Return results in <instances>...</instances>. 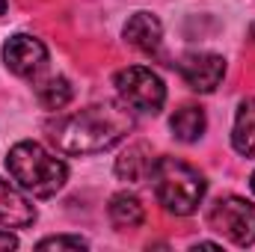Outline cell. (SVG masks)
<instances>
[{
    "mask_svg": "<svg viewBox=\"0 0 255 252\" xmlns=\"http://www.w3.org/2000/svg\"><path fill=\"white\" fill-rule=\"evenodd\" d=\"M178 71L184 77V83L190 86L193 92H214L226 74V60L220 54H208V51H199V54H187L181 57Z\"/></svg>",
    "mask_w": 255,
    "mask_h": 252,
    "instance_id": "7",
    "label": "cell"
},
{
    "mask_svg": "<svg viewBox=\"0 0 255 252\" xmlns=\"http://www.w3.org/2000/svg\"><path fill=\"white\" fill-rule=\"evenodd\" d=\"M232 145L238 154L255 157V98L241 101L238 116H235V130H232Z\"/></svg>",
    "mask_w": 255,
    "mask_h": 252,
    "instance_id": "11",
    "label": "cell"
},
{
    "mask_svg": "<svg viewBox=\"0 0 255 252\" xmlns=\"http://www.w3.org/2000/svg\"><path fill=\"white\" fill-rule=\"evenodd\" d=\"M39 250H86L89 244L83 238H71V235H57V238H45L36 244Z\"/></svg>",
    "mask_w": 255,
    "mask_h": 252,
    "instance_id": "15",
    "label": "cell"
},
{
    "mask_svg": "<svg viewBox=\"0 0 255 252\" xmlns=\"http://www.w3.org/2000/svg\"><path fill=\"white\" fill-rule=\"evenodd\" d=\"M15 247H18V238H15V235H9V232H0V252L15 250Z\"/></svg>",
    "mask_w": 255,
    "mask_h": 252,
    "instance_id": "16",
    "label": "cell"
},
{
    "mask_svg": "<svg viewBox=\"0 0 255 252\" xmlns=\"http://www.w3.org/2000/svg\"><path fill=\"white\" fill-rule=\"evenodd\" d=\"M71 95L74 92H71V83L65 77H48V80H42L36 86V98L48 110H63L65 104L71 101Z\"/></svg>",
    "mask_w": 255,
    "mask_h": 252,
    "instance_id": "14",
    "label": "cell"
},
{
    "mask_svg": "<svg viewBox=\"0 0 255 252\" xmlns=\"http://www.w3.org/2000/svg\"><path fill=\"white\" fill-rule=\"evenodd\" d=\"M3 63L18 77H36L48 65V48H45L42 39L18 33L3 45Z\"/></svg>",
    "mask_w": 255,
    "mask_h": 252,
    "instance_id": "6",
    "label": "cell"
},
{
    "mask_svg": "<svg viewBox=\"0 0 255 252\" xmlns=\"http://www.w3.org/2000/svg\"><path fill=\"white\" fill-rule=\"evenodd\" d=\"M113 83H116V92H119L122 104L130 107V110H136V113H151L154 116L163 107V101H166L163 80L151 68H145V65H128V68H122Z\"/></svg>",
    "mask_w": 255,
    "mask_h": 252,
    "instance_id": "4",
    "label": "cell"
},
{
    "mask_svg": "<svg viewBox=\"0 0 255 252\" xmlns=\"http://www.w3.org/2000/svg\"><path fill=\"white\" fill-rule=\"evenodd\" d=\"M208 226L235 247L255 244V205L241 196H223L208 208Z\"/></svg>",
    "mask_w": 255,
    "mask_h": 252,
    "instance_id": "5",
    "label": "cell"
},
{
    "mask_svg": "<svg viewBox=\"0 0 255 252\" xmlns=\"http://www.w3.org/2000/svg\"><path fill=\"white\" fill-rule=\"evenodd\" d=\"M133 127L130 113L119 104H92L77 113L60 116L51 130V139L65 154H98L113 148L128 130Z\"/></svg>",
    "mask_w": 255,
    "mask_h": 252,
    "instance_id": "1",
    "label": "cell"
},
{
    "mask_svg": "<svg viewBox=\"0 0 255 252\" xmlns=\"http://www.w3.org/2000/svg\"><path fill=\"white\" fill-rule=\"evenodd\" d=\"M125 39L130 48L142 51V54H157L160 42H163V27L151 12H136L130 15L125 24Z\"/></svg>",
    "mask_w": 255,
    "mask_h": 252,
    "instance_id": "9",
    "label": "cell"
},
{
    "mask_svg": "<svg viewBox=\"0 0 255 252\" xmlns=\"http://www.w3.org/2000/svg\"><path fill=\"white\" fill-rule=\"evenodd\" d=\"M33 220H36V208L30 205V199L0 178V226L27 229V226H33Z\"/></svg>",
    "mask_w": 255,
    "mask_h": 252,
    "instance_id": "8",
    "label": "cell"
},
{
    "mask_svg": "<svg viewBox=\"0 0 255 252\" xmlns=\"http://www.w3.org/2000/svg\"><path fill=\"white\" fill-rule=\"evenodd\" d=\"M6 169L15 178V184L39 199L54 196L57 190H63L65 178H68V166L60 157H54L48 148H42L39 142H15L9 148L6 157Z\"/></svg>",
    "mask_w": 255,
    "mask_h": 252,
    "instance_id": "2",
    "label": "cell"
},
{
    "mask_svg": "<svg viewBox=\"0 0 255 252\" xmlns=\"http://www.w3.org/2000/svg\"><path fill=\"white\" fill-rule=\"evenodd\" d=\"M3 12H6V0H0V15H3Z\"/></svg>",
    "mask_w": 255,
    "mask_h": 252,
    "instance_id": "17",
    "label": "cell"
},
{
    "mask_svg": "<svg viewBox=\"0 0 255 252\" xmlns=\"http://www.w3.org/2000/svg\"><path fill=\"white\" fill-rule=\"evenodd\" d=\"M253 193H255V172H253Z\"/></svg>",
    "mask_w": 255,
    "mask_h": 252,
    "instance_id": "18",
    "label": "cell"
},
{
    "mask_svg": "<svg viewBox=\"0 0 255 252\" xmlns=\"http://www.w3.org/2000/svg\"><path fill=\"white\" fill-rule=\"evenodd\" d=\"M151 184H154L157 202L175 217L193 214L202 205L205 190H208L199 169H193L190 163H184L178 157H157V163L151 169Z\"/></svg>",
    "mask_w": 255,
    "mask_h": 252,
    "instance_id": "3",
    "label": "cell"
},
{
    "mask_svg": "<svg viewBox=\"0 0 255 252\" xmlns=\"http://www.w3.org/2000/svg\"><path fill=\"white\" fill-rule=\"evenodd\" d=\"M107 214H110V223L116 229H136L142 226L145 220V211H142V202L133 196V193H116L107 205Z\"/></svg>",
    "mask_w": 255,
    "mask_h": 252,
    "instance_id": "12",
    "label": "cell"
},
{
    "mask_svg": "<svg viewBox=\"0 0 255 252\" xmlns=\"http://www.w3.org/2000/svg\"><path fill=\"white\" fill-rule=\"evenodd\" d=\"M169 127H172V133L181 139V142H196L202 133H205V127H208V119H205V110L202 107H181V110H175V116L169 119Z\"/></svg>",
    "mask_w": 255,
    "mask_h": 252,
    "instance_id": "13",
    "label": "cell"
},
{
    "mask_svg": "<svg viewBox=\"0 0 255 252\" xmlns=\"http://www.w3.org/2000/svg\"><path fill=\"white\" fill-rule=\"evenodd\" d=\"M154 163H157V157L151 154V148L145 142H133L116 160V175L125 181H145V178H151Z\"/></svg>",
    "mask_w": 255,
    "mask_h": 252,
    "instance_id": "10",
    "label": "cell"
}]
</instances>
